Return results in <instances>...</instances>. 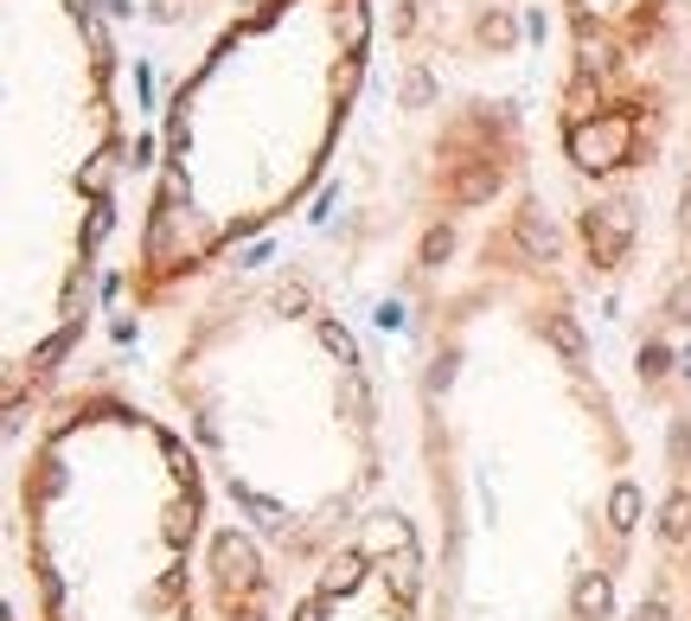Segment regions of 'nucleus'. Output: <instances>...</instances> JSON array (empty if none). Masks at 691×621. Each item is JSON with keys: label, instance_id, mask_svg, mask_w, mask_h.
Here are the masks:
<instances>
[{"label": "nucleus", "instance_id": "1", "mask_svg": "<svg viewBox=\"0 0 691 621\" xmlns=\"http://www.w3.org/2000/svg\"><path fill=\"white\" fill-rule=\"evenodd\" d=\"M621 148H628V129H621V122H589V129H576V155H583L589 167H609Z\"/></svg>", "mask_w": 691, "mask_h": 621}]
</instances>
